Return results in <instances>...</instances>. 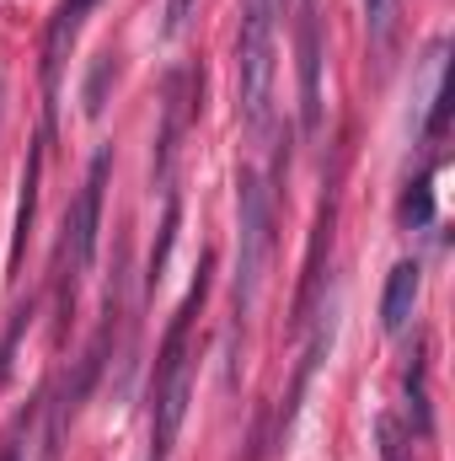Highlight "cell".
<instances>
[{
  "instance_id": "cell-12",
  "label": "cell",
  "mask_w": 455,
  "mask_h": 461,
  "mask_svg": "<svg viewBox=\"0 0 455 461\" xmlns=\"http://www.w3.org/2000/svg\"><path fill=\"white\" fill-rule=\"evenodd\" d=\"M440 59V54H434ZM445 123H451V70H445V59L434 65V108H429V123H424V134L429 140H440L445 134Z\"/></svg>"
},
{
  "instance_id": "cell-18",
  "label": "cell",
  "mask_w": 455,
  "mask_h": 461,
  "mask_svg": "<svg viewBox=\"0 0 455 461\" xmlns=\"http://www.w3.org/2000/svg\"><path fill=\"white\" fill-rule=\"evenodd\" d=\"M27 429H32V419H22V424L11 429V440H5L0 461H27Z\"/></svg>"
},
{
  "instance_id": "cell-4",
  "label": "cell",
  "mask_w": 455,
  "mask_h": 461,
  "mask_svg": "<svg viewBox=\"0 0 455 461\" xmlns=\"http://www.w3.org/2000/svg\"><path fill=\"white\" fill-rule=\"evenodd\" d=\"M108 172H113V150L103 145L86 167V183L65 215V241H59V317H70L76 306V290L97 258V230H103V188H108Z\"/></svg>"
},
{
  "instance_id": "cell-7",
  "label": "cell",
  "mask_w": 455,
  "mask_h": 461,
  "mask_svg": "<svg viewBox=\"0 0 455 461\" xmlns=\"http://www.w3.org/2000/svg\"><path fill=\"white\" fill-rule=\"evenodd\" d=\"M418 263H397L391 279H386V301H380V328L386 333H407L413 322V306H418Z\"/></svg>"
},
{
  "instance_id": "cell-15",
  "label": "cell",
  "mask_w": 455,
  "mask_h": 461,
  "mask_svg": "<svg viewBox=\"0 0 455 461\" xmlns=\"http://www.w3.org/2000/svg\"><path fill=\"white\" fill-rule=\"evenodd\" d=\"M193 11L199 0H166V22H161V38H183L193 27Z\"/></svg>"
},
{
  "instance_id": "cell-3",
  "label": "cell",
  "mask_w": 455,
  "mask_h": 461,
  "mask_svg": "<svg viewBox=\"0 0 455 461\" xmlns=\"http://www.w3.org/2000/svg\"><path fill=\"white\" fill-rule=\"evenodd\" d=\"M268 252H273V194L263 188L257 172H241L236 177V285H230L236 333L257 312V295L268 279Z\"/></svg>"
},
{
  "instance_id": "cell-13",
  "label": "cell",
  "mask_w": 455,
  "mask_h": 461,
  "mask_svg": "<svg viewBox=\"0 0 455 461\" xmlns=\"http://www.w3.org/2000/svg\"><path fill=\"white\" fill-rule=\"evenodd\" d=\"M429 221H434V188H429V177H418L402 194V226H429Z\"/></svg>"
},
{
  "instance_id": "cell-8",
  "label": "cell",
  "mask_w": 455,
  "mask_h": 461,
  "mask_svg": "<svg viewBox=\"0 0 455 461\" xmlns=\"http://www.w3.org/2000/svg\"><path fill=\"white\" fill-rule=\"evenodd\" d=\"M333 241V194L322 199V215H317V230H311V258H306V285H300V301H295V328L311 322V306L322 295V247Z\"/></svg>"
},
{
  "instance_id": "cell-6",
  "label": "cell",
  "mask_w": 455,
  "mask_h": 461,
  "mask_svg": "<svg viewBox=\"0 0 455 461\" xmlns=\"http://www.w3.org/2000/svg\"><path fill=\"white\" fill-rule=\"evenodd\" d=\"M97 0H59L54 16H49V38H43V92H49V113H54V92H59V70H65V54L76 49L81 38V22L92 16Z\"/></svg>"
},
{
  "instance_id": "cell-11",
  "label": "cell",
  "mask_w": 455,
  "mask_h": 461,
  "mask_svg": "<svg viewBox=\"0 0 455 461\" xmlns=\"http://www.w3.org/2000/svg\"><path fill=\"white\" fill-rule=\"evenodd\" d=\"M177 221H183V199H177V194H166V221H161V241H156V252H150V285H161L166 252H172V241H177Z\"/></svg>"
},
{
  "instance_id": "cell-9",
  "label": "cell",
  "mask_w": 455,
  "mask_h": 461,
  "mask_svg": "<svg viewBox=\"0 0 455 461\" xmlns=\"http://www.w3.org/2000/svg\"><path fill=\"white\" fill-rule=\"evenodd\" d=\"M38 177H43V150L27 156V172H22V204H16V230H11V274L22 268V252H27V230L38 215Z\"/></svg>"
},
{
  "instance_id": "cell-16",
  "label": "cell",
  "mask_w": 455,
  "mask_h": 461,
  "mask_svg": "<svg viewBox=\"0 0 455 461\" xmlns=\"http://www.w3.org/2000/svg\"><path fill=\"white\" fill-rule=\"evenodd\" d=\"M108 76H113V59H97L92 65V81H86V113L103 118V97H108Z\"/></svg>"
},
{
  "instance_id": "cell-2",
  "label": "cell",
  "mask_w": 455,
  "mask_h": 461,
  "mask_svg": "<svg viewBox=\"0 0 455 461\" xmlns=\"http://www.w3.org/2000/svg\"><path fill=\"white\" fill-rule=\"evenodd\" d=\"M273 32H279V0H241L236 27V108L252 140L273 129Z\"/></svg>"
},
{
  "instance_id": "cell-10",
  "label": "cell",
  "mask_w": 455,
  "mask_h": 461,
  "mask_svg": "<svg viewBox=\"0 0 455 461\" xmlns=\"http://www.w3.org/2000/svg\"><path fill=\"white\" fill-rule=\"evenodd\" d=\"M364 32L375 54H391L397 43V0H364Z\"/></svg>"
},
{
  "instance_id": "cell-1",
  "label": "cell",
  "mask_w": 455,
  "mask_h": 461,
  "mask_svg": "<svg viewBox=\"0 0 455 461\" xmlns=\"http://www.w3.org/2000/svg\"><path fill=\"white\" fill-rule=\"evenodd\" d=\"M204 295H210V252L199 258V279L188 290V301L177 306L166 339H161V359H156V375H150V456L145 461H166L177 446V429L188 419V392H193V317L204 312Z\"/></svg>"
},
{
  "instance_id": "cell-17",
  "label": "cell",
  "mask_w": 455,
  "mask_h": 461,
  "mask_svg": "<svg viewBox=\"0 0 455 461\" xmlns=\"http://www.w3.org/2000/svg\"><path fill=\"white\" fill-rule=\"evenodd\" d=\"M375 435H380V461H413V456H407V446H402V435H397V424H391V419H380V424H375Z\"/></svg>"
},
{
  "instance_id": "cell-14",
  "label": "cell",
  "mask_w": 455,
  "mask_h": 461,
  "mask_svg": "<svg viewBox=\"0 0 455 461\" xmlns=\"http://www.w3.org/2000/svg\"><path fill=\"white\" fill-rule=\"evenodd\" d=\"M407 413H413V429L418 435H429L434 424H429V386H424V359H413V370H407Z\"/></svg>"
},
{
  "instance_id": "cell-5",
  "label": "cell",
  "mask_w": 455,
  "mask_h": 461,
  "mask_svg": "<svg viewBox=\"0 0 455 461\" xmlns=\"http://www.w3.org/2000/svg\"><path fill=\"white\" fill-rule=\"evenodd\" d=\"M300 129L322 134V0H300Z\"/></svg>"
}]
</instances>
